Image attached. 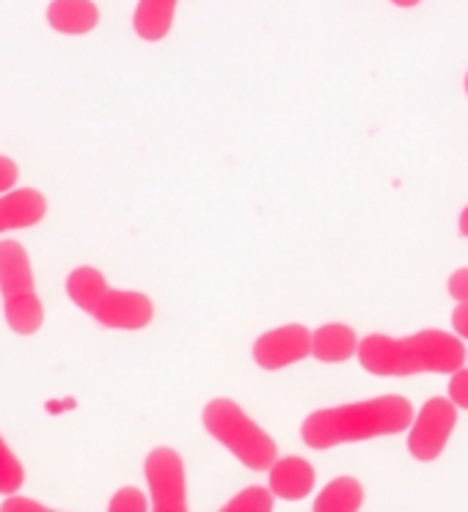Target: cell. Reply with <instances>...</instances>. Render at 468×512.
<instances>
[{"label":"cell","instance_id":"1","mask_svg":"<svg viewBox=\"0 0 468 512\" xmlns=\"http://www.w3.org/2000/svg\"><path fill=\"white\" fill-rule=\"evenodd\" d=\"M413 424V405L402 394H383L364 402H347L309 413L301 424L303 444L317 452L361 444L369 438L400 435Z\"/></svg>","mask_w":468,"mask_h":512},{"label":"cell","instance_id":"2","mask_svg":"<svg viewBox=\"0 0 468 512\" xmlns=\"http://www.w3.org/2000/svg\"><path fill=\"white\" fill-rule=\"evenodd\" d=\"M358 364L378 378H411V375H452L466 367V345L457 334L441 328H424L411 336L369 334L358 345Z\"/></svg>","mask_w":468,"mask_h":512},{"label":"cell","instance_id":"3","mask_svg":"<svg viewBox=\"0 0 468 512\" xmlns=\"http://www.w3.org/2000/svg\"><path fill=\"white\" fill-rule=\"evenodd\" d=\"M204 430L229 449L248 471H270L279 460V446L268 430H262L240 405L229 397H215L201 411Z\"/></svg>","mask_w":468,"mask_h":512},{"label":"cell","instance_id":"4","mask_svg":"<svg viewBox=\"0 0 468 512\" xmlns=\"http://www.w3.org/2000/svg\"><path fill=\"white\" fill-rule=\"evenodd\" d=\"M457 427V405L446 397H430L408 427V452L419 463H433L444 455Z\"/></svg>","mask_w":468,"mask_h":512},{"label":"cell","instance_id":"5","mask_svg":"<svg viewBox=\"0 0 468 512\" xmlns=\"http://www.w3.org/2000/svg\"><path fill=\"white\" fill-rule=\"evenodd\" d=\"M144 477L149 485V501L155 512H185L188 510V482L185 463L177 449L155 446L144 460Z\"/></svg>","mask_w":468,"mask_h":512},{"label":"cell","instance_id":"6","mask_svg":"<svg viewBox=\"0 0 468 512\" xmlns=\"http://www.w3.org/2000/svg\"><path fill=\"white\" fill-rule=\"evenodd\" d=\"M251 356H254V364L265 372H279L292 364H301L303 358L312 356V331L301 323L265 331L257 336Z\"/></svg>","mask_w":468,"mask_h":512},{"label":"cell","instance_id":"7","mask_svg":"<svg viewBox=\"0 0 468 512\" xmlns=\"http://www.w3.org/2000/svg\"><path fill=\"white\" fill-rule=\"evenodd\" d=\"M91 317L111 331H141L155 320V303L138 290H108Z\"/></svg>","mask_w":468,"mask_h":512},{"label":"cell","instance_id":"8","mask_svg":"<svg viewBox=\"0 0 468 512\" xmlns=\"http://www.w3.org/2000/svg\"><path fill=\"white\" fill-rule=\"evenodd\" d=\"M0 295L3 301H20L36 295L31 256L17 240H0Z\"/></svg>","mask_w":468,"mask_h":512},{"label":"cell","instance_id":"9","mask_svg":"<svg viewBox=\"0 0 468 512\" xmlns=\"http://www.w3.org/2000/svg\"><path fill=\"white\" fill-rule=\"evenodd\" d=\"M270 490L276 493V499L284 501H303L317 485V471L306 457L290 455L279 457L268 471Z\"/></svg>","mask_w":468,"mask_h":512},{"label":"cell","instance_id":"10","mask_svg":"<svg viewBox=\"0 0 468 512\" xmlns=\"http://www.w3.org/2000/svg\"><path fill=\"white\" fill-rule=\"evenodd\" d=\"M47 199L36 188H14L0 193V234L12 229H31L45 221Z\"/></svg>","mask_w":468,"mask_h":512},{"label":"cell","instance_id":"11","mask_svg":"<svg viewBox=\"0 0 468 512\" xmlns=\"http://www.w3.org/2000/svg\"><path fill=\"white\" fill-rule=\"evenodd\" d=\"M47 25L61 36H86L100 25V9L94 0H50Z\"/></svg>","mask_w":468,"mask_h":512},{"label":"cell","instance_id":"12","mask_svg":"<svg viewBox=\"0 0 468 512\" xmlns=\"http://www.w3.org/2000/svg\"><path fill=\"white\" fill-rule=\"evenodd\" d=\"M361 339L347 323H325L312 334V358L320 364H345L358 356Z\"/></svg>","mask_w":468,"mask_h":512},{"label":"cell","instance_id":"13","mask_svg":"<svg viewBox=\"0 0 468 512\" xmlns=\"http://www.w3.org/2000/svg\"><path fill=\"white\" fill-rule=\"evenodd\" d=\"M179 0H138L133 14V31L144 42H163L174 28Z\"/></svg>","mask_w":468,"mask_h":512},{"label":"cell","instance_id":"14","mask_svg":"<svg viewBox=\"0 0 468 512\" xmlns=\"http://www.w3.org/2000/svg\"><path fill=\"white\" fill-rule=\"evenodd\" d=\"M108 281L102 276V270L91 268V265H80L67 276V295L69 301L78 306L80 312L94 314L100 301L108 295Z\"/></svg>","mask_w":468,"mask_h":512},{"label":"cell","instance_id":"15","mask_svg":"<svg viewBox=\"0 0 468 512\" xmlns=\"http://www.w3.org/2000/svg\"><path fill=\"white\" fill-rule=\"evenodd\" d=\"M314 512H356L364 507V485L356 477H336L325 485L317 499Z\"/></svg>","mask_w":468,"mask_h":512},{"label":"cell","instance_id":"16","mask_svg":"<svg viewBox=\"0 0 468 512\" xmlns=\"http://www.w3.org/2000/svg\"><path fill=\"white\" fill-rule=\"evenodd\" d=\"M3 317L17 336H34L45 325V303L39 295H28L20 301H3Z\"/></svg>","mask_w":468,"mask_h":512},{"label":"cell","instance_id":"17","mask_svg":"<svg viewBox=\"0 0 468 512\" xmlns=\"http://www.w3.org/2000/svg\"><path fill=\"white\" fill-rule=\"evenodd\" d=\"M273 507H276V493L262 485H248L223 504L226 512H270Z\"/></svg>","mask_w":468,"mask_h":512},{"label":"cell","instance_id":"18","mask_svg":"<svg viewBox=\"0 0 468 512\" xmlns=\"http://www.w3.org/2000/svg\"><path fill=\"white\" fill-rule=\"evenodd\" d=\"M25 485V468L23 463L17 460L9 444L3 441L0 435V493L3 496H12V493H20V488Z\"/></svg>","mask_w":468,"mask_h":512},{"label":"cell","instance_id":"19","mask_svg":"<svg viewBox=\"0 0 468 512\" xmlns=\"http://www.w3.org/2000/svg\"><path fill=\"white\" fill-rule=\"evenodd\" d=\"M111 512H146L152 510V501H146L144 490H138L135 485H124L113 493V499L108 501Z\"/></svg>","mask_w":468,"mask_h":512},{"label":"cell","instance_id":"20","mask_svg":"<svg viewBox=\"0 0 468 512\" xmlns=\"http://www.w3.org/2000/svg\"><path fill=\"white\" fill-rule=\"evenodd\" d=\"M449 400L455 402L460 411H468V367H460L449 378Z\"/></svg>","mask_w":468,"mask_h":512},{"label":"cell","instance_id":"21","mask_svg":"<svg viewBox=\"0 0 468 512\" xmlns=\"http://www.w3.org/2000/svg\"><path fill=\"white\" fill-rule=\"evenodd\" d=\"M446 292L455 298L457 303H468V268H457L449 281H446Z\"/></svg>","mask_w":468,"mask_h":512},{"label":"cell","instance_id":"22","mask_svg":"<svg viewBox=\"0 0 468 512\" xmlns=\"http://www.w3.org/2000/svg\"><path fill=\"white\" fill-rule=\"evenodd\" d=\"M20 179V166L9 155H0V193H9Z\"/></svg>","mask_w":468,"mask_h":512},{"label":"cell","instance_id":"23","mask_svg":"<svg viewBox=\"0 0 468 512\" xmlns=\"http://www.w3.org/2000/svg\"><path fill=\"white\" fill-rule=\"evenodd\" d=\"M36 510H45V504L42 501H34V499H25V496H6L3 504H0V512H36Z\"/></svg>","mask_w":468,"mask_h":512},{"label":"cell","instance_id":"24","mask_svg":"<svg viewBox=\"0 0 468 512\" xmlns=\"http://www.w3.org/2000/svg\"><path fill=\"white\" fill-rule=\"evenodd\" d=\"M452 328L460 339L468 342V303H457L455 312H452Z\"/></svg>","mask_w":468,"mask_h":512},{"label":"cell","instance_id":"25","mask_svg":"<svg viewBox=\"0 0 468 512\" xmlns=\"http://www.w3.org/2000/svg\"><path fill=\"white\" fill-rule=\"evenodd\" d=\"M457 229H460V234H463V237H468V207H463V212H460Z\"/></svg>","mask_w":468,"mask_h":512},{"label":"cell","instance_id":"26","mask_svg":"<svg viewBox=\"0 0 468 512\" xmlns=\"http://www.w3.org/2000/svg\"><path fill=\"white\" fill-rule=\"evenodd\" d=\"M391 3H394L397 9H416V6H419L422 0H391Z\"/></svg>","mask_w":468,"mask_h":512},{"label":"cell","instance_id":"27","mask_svg":"<svg viewBox=\"0 0 468 512\" xmlns=\"http://www.w3.org/2000/svg\"><path fill=\"white\" fill-rule=\"evenodd\" d=\"M463 89H466V97H468V72H466V78H463Z\"/></svg>","mask_w":468,"mask_h":512}]
</instances>
